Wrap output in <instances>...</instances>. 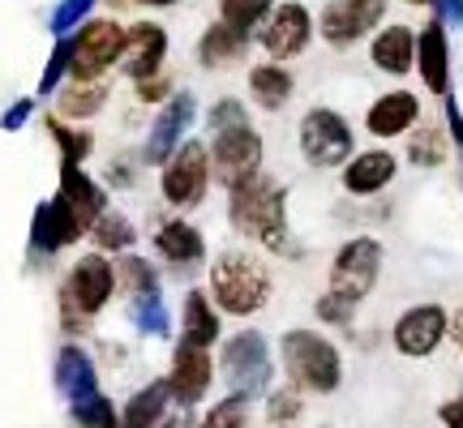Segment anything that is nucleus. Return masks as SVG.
Instances as JSON below:
<instances>
[{
    "mask_svg": "<svg viewBox=\"0 0 463 428\" xmlns=\"http://www.w3.org/2000/svg\"><path fill=\"white\" fill-rule=\"evenodd\" d=\"M90 5H95V0H65V5H61L56 14H52V31L65 34L69 26H73V22H82V14L90 9Z\"/></svg>",
    "mask_w": 463,
    "mask_h": 428,
    "instance_id": "c9c22d12",
    "label": "nucleus"
},
{
    "mask_svg": "<svg viewBox=\"0 0 463 428\" xmlns=\"http://www.w3.org/2000/svg\"><path fill=\"white\" fill-rule=\"evenodd\" d=\"M391 176H395V159H391L386 150H369V154H361V159L344 172V184L352 193H373V189H382Z\"/></svg>",
    "mask_w": 463,
    "mask_h": 428,
    "instance_id": "6ab92c4d",
    "label": "nucleus"
},
{
    "mask_svg": "<svg viewBox=\"0 0 463 428\" xmlns=\"http://www.w3.org/2000/svg\"><path fill=\"white\" fill-rule=\"evenodd\" d=\"M300 146H305V159L314 167H335L347 159L352 137H347V125L335 112H309L300 125Z\"/></svg>",
    "mask_w": 463,
    "mask_h": 428,
    "instance_id": "423d86ee",
    "label": "nucleus"
},
{
    "mask_svg": "<svg viewBox=\"0 0 463 428\" xmlns=\"http://www.w3.org/2000/svg\"><path fill=\"white\" fill-rule=\"evenodd\" d=\"M167 395H172V386H167V381L146 386L142 395H133L129 407L120 412V428H155V420H159V412H164Z\"/></svg>",
    "mask_w": 463,
    "mask_h": 428,
    "instance_id": "5701e85b",
    "label": "nucleus"
},
{
    "mask_svg": "<svg viewBox=\"0 0 463 428\" xmlns=\"http://www.w3.org/2000/svg\"><path fill=\"white\" fill-rule=\"evenodd\" d=\"M219 334V317L215 309L206 304V296L202 292H189V300H184V343L194 347H211Z\"/></svg>",
    "mask_w": 463,
    "mask_h": 428,
    "instance_id": "412c9836",
    "label": "nucleus"
},
{
    "mask_svg": "<svg viewBox=\"0 0 463 428\" xmlns=\"http://www.w3.org/2000/svg\"><path fill=\"white\" fill-rule=\"evenodd\" d=\"M116 274H120V283H125V287L133 292V300H137V296H150V292H159V287H155V270H150L142 257H125Z\"/></svg>",
    "mask_w": 463,
    "mask_h": 428,
    "instance_id": "7c9ffc66",
    "label": "nucleus"
},
{
    "mask_svg": "<svg viewBox=\"0 0 463 428\" xmlns=\"http://www.w3.org/2000/svg\"><path fill=\"white\" fill-rule=\"evenodd\" d=\"M412 5H425V0H412Z\"/></svg>",
    "mask_w": 463,
    "mask_h": 428,
    "instance_id": "49530a36",
    "label": "nucleus"
},
{
    "mask_svg": "<svg viewBox=\"0 0 463 428\" xmlns=\"http://www.w3.org/2000/svg\"><path fill=\"white\" fill-rule=\"evenodd\" d=\"M69 69V43L61 39L56 43V51H52V60H48V73H43V90H52V86L61 82V73Z\"/></svg>",
    "mask_w": 463,
    "mask_h": 428,
    "instance_id": "4c0bfd02",
    "label": "nucleus"
},
{
    "mask_svg": "<svg viewBox=\"0 0 463 428\" xmlns=\"http://www.w3.org/2000/svg\"><path fill=\"white\" fill-rule=\"evenodd\" d=\"M167 428H189V424H184V420H172V424H167Z\"/></svg>",
    "mask_w": 463,
    "mask_h": 428,
    "instance_id": "a18cd8bd",
    "label": "nucleus"
},
{
    "mask_svg": "<svg viewBox=\"0 0 463 428\" xmlns=\"http://www.w3.org/2000/svg\"><path fill=\"white\" fill-rule=\"evenodd\" d=\"M455 339H459V343H463V313L455 317Z\"/></svg>",
    "mask_w": 463,
    "mask_h": 428,
    "instance_id": "37998d69",
    "label": "nucleus"
},
{
    "mask_svg": "<svg viewBox=\"0 0 463 428\" xmlns=\"http://www.w3.org/2000/svg\"><path fill=\"white\" fill-rule=\"evenodd\" d=\"M211 120H215L219 129H228V125H241V120H245V112H241V107L228 99L223 107H215V116H211Z\"/></svg>",
    "mask_w": 463,
    "mask_h": 428,
    "instance_id": "ea45409f",
    "label": "nucleus"
},
{
    "mask_svg": "<svg viewBox=\"0 0 463 428\" xmlns=\"http://www.w3.org/2000/svg\"><path fill=\"white\" fill-rule=\"evenodd\" d=\"M82 231L86 228L78 223V214H73L65 201L56 198V201H48V206H39L31 236H34V245H39V248H61V245H73Z\"/></svg>",
    "mask_w": 463,
    "mask_h": 428,
    "instance_id": "2eb2a0df",
    "label": "nucleus"
},
{
    "mask_svg": "<svg viewBox=\"0 0 463 428\" xmlns=\"http://www.w3.org/2000/svg\"><path fill=\"white\" fill-rule=\"evenodd\" d=\"M90 231H95V240H99L103 248H125L133 240V228L120 219V214H112V210H103L95 223H90Z\"/></svg>",
    "mask_w": 463,
    "mask_h": 428,
    "instance_id": "c85d7f7f",
    "label": "nucleus"
},
{
    "mask_svg": "<svg viewBox=\"0 0 463 428\" xmlns=\"http://www.w3.org/2000/svg\"><path fill=\"white\" fill-rule=\"evenodd\" d=\"M206 181H211V167H206V150L198 142H189V146L167 163L164 172V193L167 201H176V206H194V201L206 193Z\"/></svg>",
    "mask_w": 463,
    "mask_h": 428,
    "instance_id": "1a4fd4ad",
    "label": "nucleus"
},
{
    "mask_svg": "<svg viewBox=\"0 0 463 428\" xmlns=\"http://www.w3.org/2000/svg\"><path fill=\"white\" fill-rule=\"evenodd\" d=\"M211 287H215V300L228 309V313L245 317L258 313L270 296V274L266 265H258L249 253H223L211 270Z\"/></svg>",
    "mask_w": 463,
    "mask_h": 428,
    "instance_id": "f03ea898",
    "label": "nucleus"
},
{
    "mask_svg": "<svg viewBox=\"0 0 463 428\" xmlns=\"http://www.w3.org/2000/svg\"><path fill=\"white\" fill-rule=\"evenodd\" d=\"M258 163H262V142H258V133L249 129L245 120L241 125H228V129H219L215 137V167L219 176L228 184L245 181V176H253L258 172Z\"/></svg>",
    "mask_w": 463,
    "mask_h": 428,
    "instance_id": "0eeeda50",
    "label": "nucleus"
},
{
    "mask_svg": "<svg viewBox=\"0 0 463 428\" xmlns=\"http://www.w3.org/2000/svg\"><path fill=\"white\" fill-rule=\"evenodd\" d=\"M442 334H447V313L433 304H420L395 326V343L403 356H430L442 343Z\"/></svg>",
    "mask_w": 463,
    "mask_h": 428,
    "instance_id": "9b49d317",
    "label": "nucleus"
},
{
    "mask_svg": "<svg viewBox=\"0 0 463 428\" xmlns=\"http://www.w3.org/2000/svg\"><path fill=\"white\" fill-rule=\"evenodd\" d=\"M262 43L270 56H297L305 43H309V14L300 5H283L275 9L270 26L262 31Z\"/></svg>",
    "mask_w": 463,
    "mask_h": 428,
    "instance_id": "4468645a",
    "label": "nucleus"
},
{
    "mask_svg": "<svg viewBox=\"0 0 463 428\" xmlns=\"http://www.w3.org/2000/svg\"><path fill=\"white\" fill-rule=\"evenodd\" d=\"M223 368H228L232 386L241 390V395H253V390H262L266 381V347L258 334H236L223 351Z\"/></svg>",
    "mask_w": 463,
    "mask_h": 428,
    "instance_id": "9d476101",
    "label": "nucleus"
},
{
    "mask_svg": "<svg viewBox=\"0 0 463 428\" xmlns=\"http://www.w3.org/2000/svg\"><path fill=\"white\" fill-rule=\"evenodd\" d=\"M232 223L258 236L262 245L283 248L288 245V228H283V193L275 181H266L262 172H253L245 181L232 184Z\"/></svg>",
    "mask_w": 463,
    "mask_h": 428,
    "instance_id": "f257e3e1",
    "label": "nucleus"
},
{
    "mask_svg": "<svg viewBox=\"0 0 463 428\" xmlns=\"http://www.w3.org/2000/svg\"><path fill=\"white\" fill-rule=\"evenodd\" d=\"M61 201L78 214L82 228H90L103 214V193L86 181V172H78V163H69V159H65V172H61Z\"/></svg>",
    "mask_w": 463,
    "mask_h": 428,
    "instance_id": "f3484780",
    "label": "nucleus"
},
{
    "mask_svg": "<svg viewBox=\"0 0 463 428\" xmlns=\"http://www.w3.org/2000/svg\"><path fill=\"white\" fill-rule=\"evenodd\" d=\"M382 5L386 0H335L326 17H322V31H326L331 43H347V39H356L361 31H369L378 22Z\"/></svg>",
    "mask_w": 463,
    "mask_h": 428,
    "instance_id": "ddd939ff",
    "label": "nucleus"
},
{
    "mask_svg": "<svg viewBox=\"0 0 463 428\" xmlns=\"http://www.w3.org/2000/svg\"><path fill=\"white\" fill-rule=\"evenodd\" d=\"M447 424L450 428H463V403H450V407H447Z\"/></svg>",
    "mask_w": 463,
    "mask_h": 428,
    "instance_id": "79ce46f5",
    "label": "nucleus"
},
{
    "mask_svg": "<svg viewBox=\"0 0 463 428\" xmlns=\"http://www.w3.org/2000/svg\"><path fill=\"white\" fill-rule=\"evenodd\" d=\"M56 377H61V390H65L73 403L95 395V368H90V360H86L78 347H65V351H61V360H56Z\"/></svg>",
    "mask_w": 463,
    "mask_h": 428,
    "instance_id": "aec40b11",
    "label": "nucleus"
},
{
    "mask_svg": "<svg viewBox=\"0 0 463 428\" xmlns=\"http://www.w3.org/2000/svg\"><path fill=\"white\" fill-rule=\"evenodd\" d=\"M103 90L99 82H90V86H78V90H65V99H61V112L65 116H90L95 107L103 103Z\"/></svg>",
    "mask_w": 463,
    "mask_h": 428,
    "instance_id": "2f4dec72",
    "label": "nucleus"
},
{
    "mask_svg": "<svg viewBox=\"0 0 463 428\" xmlns=\"http://www.w3.org/2000/svg\"><path fill=\"white\" fill-rule=\"evenodd\" d=\"M378 262H382V253H378L373 240H352V245L335 257L331 292L335 296H344L347 304H356V300L373 287V279H378Z\"/></svg>",
    "mask_w": 463,
    "mask_h": 428,
    "instance_id": "39448f33",
    "label": "nucleus"
},
{
    "mask_svg": "<svg viewBox=\"0 0 463 428\" xmlns=\"http://www.w3.org/2000/svg\"><path fill=\"white\" fill-rule=\"evenodd\" d=\"M317 313L326 317V321H347V313H352V304H347L344 296H335V292H331V296H322V300H317Z\"/></svg>",
    "mask_w": 463,
    "mask_h": 428,
    "instance_id": "58836bf2",
    "label": "nucleus"
},
{
    "mask_svg": "<svg viewBox=\"0 0 463 428\" xmlns=\"http://www.w3.org/2000/svg\"><path fill=\"white\" fill-rule=\"evenodd\" d=\"M142 5H176V0H142Z\"/></svg>",
    "mask_w": 463,
    "mask_h": 428,
    "instance_id": "c03bdc74",
    "label": "nucleus"
},
{
    "mask_svg": "<svg viewBox=\"0 0 463 428\" xmlns=\"http://www.w3.org/2000/svg\"><path fill=\"white\" fill-rule=\"evenodd\" d=\"M266 9H270V0H223V22H232L236 31H249Z\"/></svg>",
    "mask_w": 463,
    "mask_h": 428,
    "instance_id": "473e14b6",
    "label": "nucleus"
},
{
    "mask_svg": "<svg viewBox=\"0 0 463 428\" xmlns=\"http://www.w3.org/2000/svg\"><path fill=\"white\" fill-rule=\"evenodd\" d=\"M373 60H378L386 73H403V69L412 65V34L403 31V26H391L386 34H378Z\"/></svg>",
    "mask_w": 463,
    "mask_h": 428,
    "instance_id": "a878e982",
    "label": "nucleus"
},
{
    "mask_svg": "<svg viewBox=\"0 0 463 428\" xmlns=\"http://www.w3.org/2000/svg\"><path fill=\"white\" fill-rule=\"evenodd\" d=\"M416 120V99L412 95H386V99L373 103V112H369V129L373 133H399V129H408Z\"/></svg>",
    "mask_w": 463,
    "mask_h": 428,
    "instance_id": "b1692460",
    "label": "nucleus"
},
{
    "mask_svg": "<svg viewBox=\"0 0 463 428\" xmlns=\"http://www.w3.org/2000/svg\"><path fill=\"white\" fill-rule=\"evenodd\" d=\"M420 73L430 90H447V39H442V26H430L425 39H420Z\"/></svg>",
    "mask_w": 463,
    "mask_h": 428,
    "instance_id": "bb28decb",
    "label": "nucleus"
},
{
    "mask_svg": "<svg viewBox=\"0 0 463 428\" xmlns=\"http://www.w3.org/2000/svg\"><path fill=\"white\" fill-rule=\"evenodd\" d=\"M297 412H300V398L292 395V390H283V395L270 398V420H275V424H288V420H297Z\"/></svg>",
    "mask_w": 463,
    "mask_h": 428,
    "instance_id": "e433bc0d",
    "label": "nucleus"
},
{
    "mask_svg": "<svg viewBox=\"0 0 463 428\" xmlns=\"http://www.w3.org/2000/svg\"><path fill=\"white\" fill-rule=\"evenodd\" d=\"M125 39L129 34L120 31L116 22H86L82 31L73 34V43H69V73L78 82H95L103 69L125 51Z\"/></svg>",
    "mask_w": 463,
    "mask_h": 428,
    "instance_id": "20e7f679",
    "label": "nucleus"
},
{
    "mask_svg": "<svg viewBox=\"0 0 463 428\" xmlns=\"http://www.w3.org/2000/svg\"><path fill=\"white\" fill-rule=\"evenodd\" d=\"M26 112H31V103L22 99V103H17V107H14V112L5 116V129H17V125H22V120H26Z\"/></svg>",
    "mask_w": 463,
    "mask_h": 428,
    "instance_id": "a19ab883",
    "label": "nucleus"
},
{
    "mask_svg": "<svg viewBox=\"0 0 463 428\" xmlns=\"http://www.w3.org/2000/svg\"><path fill=\"white\" fill-rule=\"evenodd\" d=\"M172 395L181 398L184 407L189 403H198L206 395V386H211V356H206V347H194V343H181L176 351V360H172Z\"/></svg>",
    "mask_w": 463,
    "mask_h": 428,
    "instance_id": "f8f14e48",
    "label": "nucleus"
},
{
    "mask_svg": "<svg viewBox=\"0 0 463 428\" xmlns=\"http://www.w3.org/2000/svg\"><path fill=\"white\" fill-rule=\"evenodd\" d=\"M198 51L206 65H228V60H236V56L245 51V31H236L232 22H215V26L206 31Z\"/></svg>",
    "mask_w": 463,
    "mask_h": 428,
    "instance_id": "393cba45",
    "label": "nucleus"
},
{
    "mask_svg": "<svg viewBox=\"0 0 463 428\" xmlns=\"http://www.w3.org/2000/svg\"><path fill=\"white\" fill-rule=\"evenodd\" d=\"M202 428H245V395L241 398H223L215 412L206 415Z\"/></svg>",
    "mask_w": 463,
    "mask_h": 428,
    "instance_id": "72a5a7b5",
    "label": "nucleus"
},
{
    "mask_svg": "<svg viewBox=\"0 0 463 428\" xmlns=\"http://www.w3.org/2000/svg\"><path fill=\"white\" fill-rule=\"evenodd\" d=\"M155 245H159V253H164L167 262H198L202 257V236L189 223H167V228H159V236H155Z\"/></svg>",
    "mask_w": 463,
    "mask_h": 428,
    "instance_id": "4be33fe9",
    "label": "nucleus"
},
{
    "mask_svg": "<svg viewBox=\"0 0 463 428\" xmlns=\"http://www.w3.org/2000/svg\"><path fill=\"white\" fill-rule=\"evenodd\" d=\"M189 120H194V99H189V95H176V99L164 107V116L155 120V133H150V146H146L150 163L167 159V150L181 142V133L189 129Z\"/></svg>",
    "mask_w": 463,
    "mask_h": 428,
    "instance_id": "dca6fc26",
    "label": "nucleus"
},
{
    "mask_svg": "<svg viewBox=\"0 0 463 428\" xmlns=\"http://www.w3.org/2000/svg\"><path fill=\"white\" fill-rule=\"evenodd\" d=\"M125 48H129V78H137V82H146L150 73L159 69V60H164L167 51V34L159 31V26H150V22H142V26H133L129 39H125Z\"/></svg>",
    "mask_w": 463,
    "mask_h": 428,
    "instance_id": "a211bd4d",
    "label": "nucleus"
},
{
    "mask_svg": "<svg viewBox=\"0 0 463 428\" xmlns=\"http://www.w3.org/2000/svg\"><path fill=\"white\" fill-rule=\"evenodd\" d=\"M52 137L61 142V150H65L69 163H78V159L90 154V137H86V133H69V129H61V125H52Z\"/></svg>",
    "mask_w": 463,
    "mask_h": 428,
    "instance_id": "f704fd0d",
    "label": "nucleus"
},
{
    "mask_svg": "<svg viewBox=\"0 0 463 428\" xmlns=\"http://www.w3.org/2000/svg\"><path fill=\"white\" fill-rule=\"evenodd\" d=\"M283 364L288 377L305 390H335L339 386V356L326 339H317L309 330H292L283 339Z\"/></svg>",
    "mask_w": 463,
    "mask_h": 428,
    "instance_id": "7ed1b4c3",
    "label": "nucleus"
},
{
    "mask_svg": "<svg viewBox=\"0 0 463 428\" xmlns=\"http://www.w3.org/2000/svg\"><path fill=\"white\" fill-rule=\"evenodd\" d=\"M112 287H116L112 265L103 262L99 253H95V257H82V262L73 265V274H69L65 304L78 309V313H95V309H103V300L112 296Z\"/></svg>",
    "mask_w": 463,
    "mask_h": 428,
    "instance_id": "6e6552de",
    "label": "nucleus"
},
{
    "mask_svg": "<svg viewBox=\"0 0 463 428\" xmlns=\"http://www.w3.org/2000/svg\"><path fill=\"white\" fill-rule=\"evenodd\" d=\"M249 86H253V95L262 107H283V99L292 95V78H288V69H275V65H258L249 73Z\"/></svg>",
    "mask_w": 463,
    "mask_h": 428,
    "instance_id": "cd10ccee",
    "label": "nucleus"
},
{
    "mask_svg": "<svg viewBox=\"0 0 463 428\" xmlns=\"http://www.w3.org/2000/svg\"><path fill=\"white\" fill-rule=\"evenodd\" d=\"M73 415H78L86 428H120V420H116V412H112V403H108V398H99V395L78 398V403H73Z\"/></svg>",
    "mask_w": 463,
    "mask_h": 428,
    "instance_id": "c756f323",
    "label": "nucleus"
}]
</instances>
